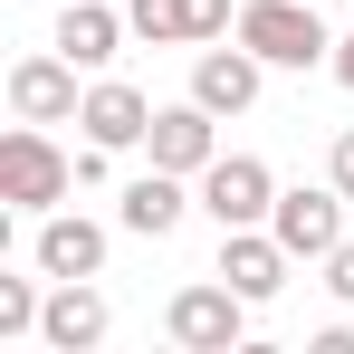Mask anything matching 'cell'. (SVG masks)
I'll use <instances>...</instances> for the list:
<instances>
[{"mask_svg":"<svg viewBox=\"0 0 354 354\" xmlns=\"http://www.w3.org/2000/svg\"><path fill=\"white\" fill-rule=\"evenodd\" d=\"M67 192H77V153H58L39 124L19 115L0 134V201H10V211H58Z\"/></svg>","mask_w":354,"mask_h":354,"instance_id":"obj_1","label":"cell"},{"mask_svg":"<svg viewBox=\"0 0 354 354\" xmlns=\"http://www.w3.org/2000/svg\"><path fill=\"white\" fill-rule=\"evenodd\" d=\"M239 39L268 67H326L335 58V29L316 19V0H249L239 10Z\"/></svg>","mask_w":354,"mask_h":354,"instance_id":"obj_2","label":"cell"},{"mask_svg":"<svg viewBox=\"0 0 354 354\" xmlns=\"http://www.w3.org/2000/svg\"><path fill=\"white\" fill-rule=\"evenodd\" d=\"M163 326H173V345H192V354H230L239 335H249V297H239L230 278H201V288H173Z\"/></svg>","mask_w":354,"mask_h":354,"instance_id":"obj_3","label":"cell"},{"mask_svg":"<svg viewBox=\"0 0 354 354\" xmlns=\"http://www.w3.org/2000/svg\"><path fill=\"white\" fill-rule=\"evenodd\" d=\"M201 211H211L221 230H259V221L278 211V173H268L259 153H221V163L201 173Z\"/></svg>","mask_w":354,"mask_h":354,"instance_id":"obj_4","label":"cell"},{"mask_svg":"<svg viewBox=\"0 0 354 354\" xmlns=\"http://www.w3.org/2000/svg\"><path fill=\"white\" fill-rule=\"evenodd\" d=\"M268 230L288 239V259H335V239H345V192L326 182V192H278V211H268Z\"/></svg>","mask_w":354,"mask_h":354,"instance_id":"obj_5","label":"cell"},{"mask_svg":"<svg viewBox=\"0 0 354 354\" xmlns=\"http://www.w3.org/2000/svg\"><path fill=\"white\" fill-rule=\"evenodd\" d=\"M144 144H153V163H163V173L192 182V173H211V163H221V115H211L201 96H192V106H163Z\"/></svg>","mask_w":354,"mask_h":354,"instance_id":"obj_6","label":"cell"},{"mask_svg":"<svg viewBox=\"0 0 354 354\" xmlns=\"http://www.w3.org/2000/svg\"><path fill=\"white\" fill-rule=\"evenodd\" d=\"M288 239L268 230V221H259V230H221V278H230L239 297H249V306H268V297L288 288Z\"/></svg>","mask_w":354,"mask_h":354,"instance_id":"obj_7","label":"cell"},{"mask_svg":"<svg viewBox=\"0 0 354 354\" xmlns=\"http://www.w3.org/2000/svg\"><path fill=\"white\" fill-rule=\"evenodd\" d=\"M77 106H86V96H77V58H67V48L10 67V115H29V124H67Z\"/></svg>","mask_w":354,"mask_h":354,"instance_id":"obj_8","label":"cell"},{"mask_svg":"<svg viewBox=\"0 0 354 354\" xmlns=\"http://www.w3.org/2000/svg\"><path fill=\"white\" fill-rule=\"evenodd\" d=\"M106 326H115V306L96 297V278H58V288H48V316H39L48 354H96Z\"/></svg>","mask_w":354,"mask_h":354,"instance_id":"obj_9","label":"cell"},{"mask_svg":"<svg viewBox=\"0 0 354 354\" xmlns=\"http://www.w3.org/2000/svg\"><path fill=\"white\" fill-rule=\"evenodd\" d=\"M124 19H134V39H153V48H192V39L239 29L230 0H124Z\"/></svg>","mask_w":354,"mask_h":354,"instance_id":"obj_10","label":"cell"},{"mask_svg":"<svg viewBox=\"0 0 354 354\" xmlns=\"http://www.w3.org/2000/svg\"><path fill=\"white\" fill-rule=\"evenodd\" d=\"M259 48H249V39H239V48H201V58H192V96H201V106H211V115H249V106H259Z\"/></svg>","mask_w":354,"mask_h":354,"instance_id":"obj_11","label":"cell"},{"mask_svg":"<svg viewBox=\"0 0 354 354\" xmlns=\"http://www.w3.org/2000/svg\"><path fill=\"white\" fill-rule=\"evenodd\" d=\"M39 268L48 278H96L106 268V230L86 211H39Z\"/></svg>","mask_w":354,"mask_h":354,"instance_id":"obj_12","label":"cell"},{"mask_svg":"<svg viewBox=\"0 0 354 354\" xmlns=\"http://www.w3.org/2000/svg\"><path fill=\"white\" fill-rule=\"evenodd\" d=\"M77 124H86V144H144V134H153V106H144V96H134V86H124V77H96V86H86V106H77Z\"/></svg>","mask_w":354,"mask_h":354,"instance_id":"obj_13","label":"cell"},{"mask_svg":"<svg viewBox=\"0 0 354 354\" xmlns=\"http://www.w3.org/2000/svg\"><path fill=\"white\" fill-rule=\"evenodd\" d=\"M124 29H134V19H124V10H106V0H67V10H58V39H48V48H67L77 67H106V58L124 48Z\"/></svg>","mask_w":354,"mask_h":354,"instance_id":"obj_14","label":"cell"},{"mask_svg":"<svg viewBox=\"0 0 354 354\" xmlns=\"http://www.w3.org/2000/svg\"><path fill=\"white\" fill-rule=\"evenodd\" d=\"M182 211H192V192H182V173H163V163H153L144 182H124V230L134 239H173Z\"/></svg>","mask_w":354,"mask_h":354,"instance_id":"obj_15","label":"cell"},{"mask_svg":"<svg viewBox=\"0 0 354 354\" xmlns=\"http://www.w3.org/2000/svg\"><path fill=\"white\" fill-rule=\"evenodd\" d=\"M39 316H48V297L29 288V278H0V335H29Z\"/></svg>","mask_w":354,"mask_h":354,"instance_id":"obj_16","label":"cell"},{"mask_svg":"<svg viewBox=\"0 0 354 354\" xmlns=\"http://www.w3.org/2000/svg\"><path fill=\"white\" fill-rule=\"evenodd\" d=\"M326 182H335V192H345V201H354V124H345V134H335V153H326Z\"/></svg>","mask_w":354,"mask_h":354,"instance_id":"obj_17","label":"cell"},{"mask_svg":"<svg viewBox=\"0 0 354 354\" xmlns=\"http://www.w3.org/2000/svg\"><path fill=\"white\" fill-rule=\"evenodd\" d=\"M326 288L354 306V239H335V259H326Z\"/></svg>","mask_w":354,"mask_h":354,"instance_id":"obj_18","label":"cell"},{"mask_svg":"<svg viewBox=\"0 0 354 354\" xmlns=\"http://www.w3.org/2000/svg\"><path fill=\"white\" fill-rule=\"evenodd\" d=\"M106 153H115V144H77V192H96V182H106Z\"/></svg>","mask_w":354,"mask_h":354,"instance_id":"obj_19","label":"cell"},{"mask_svg":"<svg viewBox=\"0 0 354 354\" xmlns=\"http://www.w3.org/2000/svg\"><path fill=\"white\" fill-rule=\"evenodd\" d=\"M326 67H335V86H345V96H354V29H345V39H335V58H326Z\"/></svg>","mask_w":354,"mask_h":354,"instance_id":"obj_20","label":"cell"}]
</instances>
